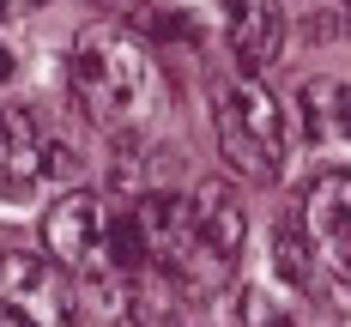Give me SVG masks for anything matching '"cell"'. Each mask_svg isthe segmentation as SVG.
I'll return each mask as SVG.
<instances>
[{"mask_svg": "<svg viewBox=\"0 0 351 327\" xmlns=\"http://www.w3.org/2000/svg\"><path fill=\"white\" fill-rule=\"evenodd\" d=\"M0 309L12 327H79L73 279L49 254H0Z\"/></svg>", "mask_w": 351, "mask_h": 327, "instance_id": "obj_3", "label": "cell"}, {"mask_svg": "<svg viewBox=\"0 0 351 327\" xmlns=\"http://www.w3.org/2000/svg\"><path fill=\"white\" fill-rule=\"evenodd\" d=\"M6 79H12V55L0 49V85H6Z\"/></svg>", "mask_w": 351, "mask_h": 327, "instance_id": "obj_13", "label": "cell"}, {"mask_svg": "<svg viewBox=\"0 0 351 327\" xmlns=\"http://www.w3.org/2000/svg\"><path fill=\"white\" fill-rule=\"evenodd\" d=\"M303 237L327 261V273L351 291V176L339 170L315 176V188L303 194Z\"/></svg>", "mask_w": 351, "mask_h": 327, "instance_id": "obj_5", "label": "cell"}, {"mask_svg": "<svg viewBox=\"0 0 351 327\" xmlns=\"http://www.w3.org/2000/svg\"><path fill=\"white\" fill-rule=\"evenodd\" d=\"M6 6H12V0H0V19H6Z\"/></svg>", "mask_w": 351, "mask_h": 327, "instance_id": "obj_14", "label": "cell"}, {"mask_svg": "<svg viewBox=\"0 0 351 327\" xmlns=\"http://www.w3.org/2000/svg\"><path fill=\"white\" fill-rule=\"evenodd\" d=\"M291 104L309 140H351V79H297Z\"/></svg>", "mask_w": 351, "mask_h": 327, "instance_id": "obj_7", "label": "cell"}, {"mask_svg": "<svg viewBox=\"0 0 351 327\" xmlns=\"http://www.w3.org/2000/svg\"><path fill=\"white\" fill-rule=\"evenodd\" d=\"M49 134L36 128L31 109H0V200H31L36 182H49Z\"/></svg>", "mask_w": 351, "mask_h": 327, "instance_id": "obj_6", "label": "cell"}, {"mask_svg": "<svg viewBox=\"0 0 351 327\" xmlns=\"http://www.w3.org/2000/svg\"><path fill=\"white\" fill-rule=\"evenodd\" d=\"M67 85L79 109L115 140H140L164 115V73L152 67V55L121 25H85L73 36Z\"/></svg>", "mask_w": 351, "mask_h": 327, "instance_id": "obj_1", "label": "cell"}, {"mask_svg": "<svg viewBox=\"0 0 351 327\" xmlns=\"http://www.w3.org/2000/svg\"><path fill=\"white\" fill-rule=\"evenodd\" d=\"M333 19H339V25L351 31V0H333Z\"/></svg>", "mask_w": 351, "mask_h": 327, "instance_id": "obj_12", "label": "cell"}, {"mask_svg": "<svg viewBox=\"0 0 351 327\" xmlns=\"http://www.w3.org/2000/svg\"><path fill=\"white\" fill-rule=\"evenodd\" d=\"M230 49H237V67H243L248 79H254L261 67H273L279 49H285V12H279V0H254L248 19L230 31Z\"/></svg>", "mask_w": 351, "mask_h": 327, "instance_id": "obj_8", "label": "cell"}, {"mask_svg": "<svg viewBox=\"0 0 351 327\" xmlns=\"http://www.w3.org/2000/svg\"><path fill=\"white\" fill-rule=\"evenodd\" d=\"M43 243H49V261L61 267V273H79V279H104L109 273V213L97 194H85V188H73L61 194L49 218H43Z\"/></svg>", "mask_w": 351, "mask_h": 327, "instance_id": "obj_4", "label": "cell"}, {"mask_svg": "<svg viewBox=\"0 0 351 327\" xmlns=\"http://www.w3.org/2000/svg\"><path fill=\"white\" fill-rule=\"evenodd\" d=\"M212 121H218V152L230 158V170H243L254 182H273L285 170L291 152V128H285L279 97L261 79H224L212 97Z\"/></svg>", "mask_w": 351, "mask_h": 327, "instance_id": "obj_2", "label": "cell"}, {"mask_svg": "<svg viewBox=\"0 0 351 327\" xmlns=\"http://www.w3.org/2000/svg\"><path fill=\"white\" fill-rule=\"evenodd\" d=\"M248 6H254V0H218V19H224V31H237V25H243Z\"/></svg>", "mask_w": 351, "mask_h": 327, "instance_id": "obj_11", "label": "cell"}, {"mask_svg": "<svg viewBox=\"0 0 351 327\" xmlns=\"http://www.w3.org/2000/svg\"><path fill=\"white\" fill-rule=\"evenodd\" d=\"M309 237H297V224H285L279 230V273L291 285H309V273H315V261H309Z\"/></svg>", "mask_w": 351, "mask_h": 327, "instance_id": "obj_10", "label": "cell"}, {"mask_svg": "<svg viewBox=\"0 0 351 327\" xmlns=\"http://www.w3.org/2000/svg\"><path fill=\"white\" fill-rule=\"evenodd\" d=\"M243 327H303V322H297L267 285H248L243 291Z\"/></svg>", "mask_w": 351, "mask_h": 327, "instance_id": "obj_9", "label": "cell"}]
</instances>
